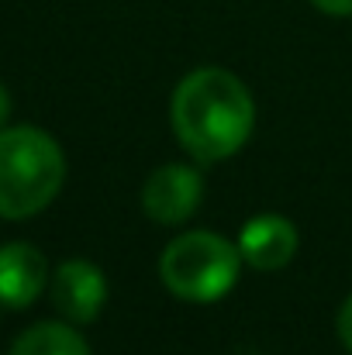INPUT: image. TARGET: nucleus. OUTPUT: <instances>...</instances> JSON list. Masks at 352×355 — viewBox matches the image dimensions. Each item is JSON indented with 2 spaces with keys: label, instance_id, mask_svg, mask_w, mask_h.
Instances as JSON below:
<instances>
[{
  "label": "nucleus",
  "instance_id": "10",
  "mask_svg": "<svg viewBox=\"0 0 352 355\" xmlns=\"http://www.w3.org/2000/svg\"><path fill=\"white\" fill-rule=\"evenodd\" d=\"M318 10L332 14V17H349L352 14V0H311Z\"/></svg>",
  "mask_w": 352,
  "mask_h": 355
},
{
  "label": "nucleus",
  "instance_id": "6",
  "mask_svg": "<svg viewBox=\"0 0 352 355\" xmlns=\"http://www.w3.org/2000/svg\"><path fill=\"white\" fill-rule=\"evenodd\" d=\"M49 283V262L45 255L28 241H7L0 245V307L21 311L38 300V293Z\"/></svg>",
  "mask_w": 352,
  "mask_h": 355
},
{
  "label": "nucleus",
  "instance_id": "1",
  "mask_svg": "<svg viewBox=\"0 0 352 355\" xmlns=\"http://www.w3.org/2000/svg\"><path fill=\"white\" fill-rule=\"evenodd\" d=\"M252 94L245 83L218 66L194 69L173 94V128L180 145L201 162L235 155L252 131Z\"/></svg>",
  "mask_w": 352,
  "mask_h": 355
},
{
  "label": "nucleus",
  "instance_id": "9",
  "mask_svg": "<svg viewBox=\"0 0 352 355\" xmlns=\"http://www.w3.org/2000/svg\"><path fill=\"white\" fill-rule=\"evenodd\" d=\"M339 338H342V345L352 352V297L342 304V311H339Z\"/></svg>",
  "mask_w": 352,
  "mask_h": 355
},
{
  "label": "nucleus",
  "instance_id": "11",
  "mask_svg": "<svg viewBox=\"0 0 352 355\" xmlns=\"http://www.w3.org/2000/svg\"><path fill=\"white\" fill-rule=\"evenodd\" d=\"M10 114V94L3 90V83H0V128H3V121Z\"/></svg>",
  "mask_w": 352,
  "mask_h": 355
},
{
  "label": "nucleus",
  "instance_id": "4",
  "mask_svg": "<svg viewBox=\"0 0 352 355\" xmlns=\"http://www.w3.org/2000/svg\"><path fill=\"white\" fill-rule=\"evenodd\" d=\"M204 197V180L190 166H162L142 187V207L156 225L187 221Z\"/></svg>",
  "mask_w": 352,
  "mask_h": 355
},
{
  "label": "nucleus",
  "instance_id": "2",
  "mask_svg": "<svg viewBox=\"0 0 352 355\" xmlns=\"http://www.w3.org/2000/svg\"><path fill=\"white\" fill-rule=\"evenodd\" d=\"M66 180V159L52 135L31 124L0 131V218L24 221L45 211Z\"/></svg>",
  "mask_w": 352,
  "mask_h": 355
},
{
  "label": "nucleus",
  "instance_id": "8",
  "mask_svg": "<svg viewBox=\"0 0 352 355\" xmlns=\"http://www.w3.org/2000/svg\"><path fill=\"white\" fill-rule=\"evenodd\" d=\"M10 355H90V349L76 328L59 321H42L14 338Z\"/></svg>",
  "mask_w": 352,
  "mask_h": 355
},
{
  "label": "nucleus",
  "instance_id": "5",
  "mask_svg": "<svg viewBox=\"0 0 352 355\" xmlns=\"http://www.w3.org/2000/svg\"><path fill=\"white\" fill-rule=\"evenodd\" d=\"M108 300V279L104 272L87 259H66L52 276V304L56 311L73 324L97 321L101 307Z\"/></svg>",
  "mask_w": 352,
  "mask_h": 355
},
{
  "label": "nucleus",
  "instance_id": "7",
  "mask_svg": "<svg viewBox=\"0 0 352 355\" xmlns=\"http://www.w3.org/2000/svg\"><path fill=\"white\" fill-rule=\"evenodd\" d=\"M297 228L280 218V214H259L252 218L242 235H238V252L252 269H283L294 255H297Z\"/></svg>",
  "mask_w": 352,
  "mask_h": 355
},
{
  "label": "nucleus",
  "instance_id": "3",
  "mask_svg": "<svg viewBox=\"0 0 352 355\" xmlns=\"http://www.w3.org/2000/svg\"><path fill=\"white\" fill-rule=\"evenodd\" d=\"M242 252L228 238L215 232H190L173 238L159 259V276L166 290L190 304H211L221 300L238 279Z\"/></svg>",
  "mask_w": 352,
  "mask_h": 355
}]
</instances>
